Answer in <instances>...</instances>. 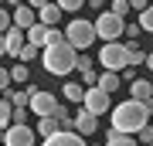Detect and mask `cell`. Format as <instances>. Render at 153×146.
<instances>
[{"label": "cell", "instance_id": "6da1fadb", "mask_svg": "<svg viewBox=\"0 0 153 146\" xmlns=\"http://www.w3.org/2000/svg\"><path fill=\"white\" fill-rule=\"evenodd\" d=\"M109 112H112V129L116 133H129V136H136L143 126L153 119L146 102H140V99H126V102H119L116 109H109Z\"/></svg>", "mask_w": 153, "mask_h": 146}, {"label": "cell", "instance_id": "7a4b0ae2", "mask_svg": "<svg viewBox=\"0 0 153 146\" xmlns=\"http://www.w3.org/2000/svg\"><path fill=\"white\" fill-rule=\"evenodd\" d=\"M75 61H78V51L71 48V44L61 38L55 44H48V48H41V65L48 75H61L65 78L68 71H75Z\"/></svg>", "mask_w": 153, "mask_h": 146}, {"label": "cell", "instance_id": "3957f363", "mask_svg": "<svg viewBox=\"0 0 153 146\" xmlns=\"http://www.w3.org/2000/svg\"><path fill=\"white\" fill-rule=\"evenodd\" d=\"M99 65L105 71H123L129 65V44H119V41H102L99 48Z\"/></svg>", "mask_w": 153, "mask_h": 146}, {"label": "cell", "instance_id": "277c9868", "mask_svg": "<svg viewBox=\"0 0 153 146\" xmlns=\"http://www.w3.org/2000/svg\"><path fill=\"white\" fill-rule=\"evenodd\" d=\"M95 38H99V34H95V24H92V21H82V17L68 21V27H65V41H68L75 51L92 48V41H95Z\"/></svg>", "mask_w": 153, "mask_h": 146}, {"label": "cell", "instance_id": "5b68a950", "mask_svg": "<svg viewBox=\"0 0 153 146\" xmlns=\"http://www.w3.org/2000/svg\"><path fill=\"white\" fill-rule=\"evenodd\" d=\"M92 24H95V34H99L102 41H119L123 34H126V17L112 14V10H102Z\"/></svg>", "mask_w": 153, "mask_h": 146}, {"label": "cell", "instance_id": "8992f818", "mask_svg": "<svg viewBox=\"0 0 153 146\" xmlns=\"http://www.w3.org/2000/svg\"><path fill=\"white\" fill-rule=\"evenodd\" d=\"M82 105L88 109V112H95V116H105V112L112 109V99H109V92H102L99 85H88V88H85Z\"/></svg>", "mask_w": 153, "mask_h": 146}, {"label": "cell", "instance_id": "52a82bcc", "mask_svg": "<svg viewBox=\"0 0 153 146\" xmlns=\"http://www.w3.org/2000/svg\"><path fill=\"white\" fill-rule=\"evenodd\" d=\"M4 146H34V129L27 122H10L4 129Z\"/></svg>", "mask_w": 153, "mask_h": 146}, {"label": "cell", "instance_id": "ba28073f", "mask_svg": "<svg viewBox=\"0 0 153 146\" xmlns=\"http://www.w3.org/2000/svg\"><path fill=\"white\" fill-rule=\"evenodd\" d=\"M27 109H31L34 116H51L58 109V99L51 95V92H44V88H34L31 85V105Z\"/></svg>", "mask_w": 153, "mask_h": 146}, {"label": "cell", "instance_id": "9c48e42d", "mask_svg": "<svg viewBox=\"0 0 153 146\" xmlns=\"http://www.w3.org/2000/svg\"><path fill=\"white\" fill-rule=\"evenodd\" d=\"M95 129H99V116H95V112H88V109L82 105V109L75 112V133L88 139V136H95Z\"/></svg>", "mask_w": 153, "mask_h": 146}, {"label": "cell", "instance_id": "30bf717a", "mask_svg": "<svg viewBox=\"0 0 153 146\" xmlns=\"http://www.w3.org/2000/svg\"><path fill=\"white\" fill-rule=\"evenodd\" d=\"M41 146H88V143H85V136H78L75 129H58L55 136H48Z\"/></svg>", "mask_w": 153, "mask_h": 146}, {"label": "cell", "instance_id": "8fae6325", "mask_svg": "<svg viewBox=\"0 0 153 146\" xmlns=\"http://www.w3.org/2000/svg\"><path fill=\"white\" fill-rule=\"evenodd\" d=\"M4 41H7V54H21V48L27 44V31L17 27V24H10V27L4 31Z\"/></svg>", "mask_w": 153, "mask_h": 146}, {"label": "cell", "instance_id": "7c38bea8", "mask_svg": "<svg viewBox=\"0 0 153 146\" xmlns=\"http://www.w3.org/2000/svg\"><path fill=\"white\" fill-rule=\"evenodd\" d=\"M10 21H14L17 27H24V31H27L31 24H38V10H34V7L27 4V0H24L21 7H14V14H10Z\"/></svg>", "mask_w": 153, "mask_h": 146}, {"label": "cell", "instance_id": "4fadbf2b", "mask_svg": "<svg viewBox=\"0 0 153 146\" xmlns=\"http://www.w3.org/2000/svg\"><path fill=\"white\" fill-rule=\"evenodd\" d=\"M129 99L150 102V99H153V82H150V78H133V82H129Z\"/></svg>", "mask_w": 153, "mask_h": 146}, {"label": "cell", "instance_id": "5bb4252c", "mask_svg": "<svg viewBox=\"0 0 153 146\" xmlns=\"http://www.w3.org/2000/svg\"><path fill=\"white\" fill-rule=\"evenodd\" d=\"M61 14H65V10H61V7L55 4V0H51V4H44L41 10H38V21H41V24H48V27H58Z\"/></svg>", "mask_w": 153, "mask_h": 146}, {"label": "cell", "instance_id": "9a60e30c", "mask_svg": "<svg viewBox=\"0 0 153 146\" xmlns=\"http://www.w3.org/2000/svg\"><path fill=\"white\" fill-rule=\"evenodd\" d=\"M48 34H51V27H48V24H41V21L27 27V41H31V44H38V48H44V44H48Z\"/></svg>", "mask_w": 153, "mask_h": 146}, {"label": "cell", "instance_id": "2e32d148", "mask_svg": "<svg viewBox=\"0 0 153 146\" xmlns=\"http://www.w3.org/2000/svg\"><path fill=\"white\" fill-rule=\"evenodd\" d=\"M58 129H61V126H58V119H55V116H38V136H41V139L55 136Z\"/></svg>", "mask_w": 153, "mask_h": 146}, {"label": "cell", "instance_id": "e0dca14e", "mask_svg": "<svg viewBox=\"0 0 153 146\" xmlns=\"http://www.w3.org/2000/svg\"><path fill=\"white\" fill-rule=\"evenodd\" d=\"M105 146H140V139H136V136H129V133H116V129H109Z\"/></svg>", "mask_w": 153, "mask_h": 146}, {"label": "cell", "instance_id": "ac0fdd59", "mask_svg": "<svg viewBox=\"0 0 153 146\" xmlns=\"http://www.w3.org/2000/svg\"><path fill=\"white\" fill-rule=\"evenodd\" d=\"M61 92H65V102H78V105H82L85 85H82V82H65V88H61Z\"/></svg>", "mask_w": 153, "mask_h": 146}, {"label": "cell", "instance_id": "d6986e66", "mask_svg": "<svg viewBox=\"0 0 153 146\" xmlns=\"http://www.w3.org/2000/svg\"><path fill=\"white\" fill-rule=\"evenodd\" d=\"M99 88L112 95L116 88H119V71H102V75H99Z\"/></svg>", "mask_w": 153, "mask_h": 146}, {"label": "cell", "instance_id": "ffe728a7", "mask_svg": "<svg viewBox=\"0 0 153 146\" xmlns=\"http://www.w3.org/2000/svg\"><path fill=\"white\" fill-rule=\"evenodd\" d=\"M51 116L58 119V126H61V129H75V116L68 112V105H61V102H58V109H55Z\"/></svg>", "mask_w": 153, "mask_h": 146}, {"label": "cell", "instance_id": "44dd1931", "mask_svg": "<svg viewBox=\"0 0 153 146\" xmlns=\"http://www.w3.org/2000/svg\"><path fill=\"white\" fill-rule=\"evenodd\" d=\"M27 78H31V68L24 65V61H17V65H10V82H17V85H24Z\"/></svg>", "mask_w": 153, "mask_h": 146}, {"label": "cell", "instance_id": "7402d4cb", "mask_svg": "<svg viewBox=\"0 0 153 146\" xmlns=\"http://www.w3.org/2000/svg\"><path fill=\"white\" fill-rule=\"evenodd\" d=\"M14 119V105H10V99H0V129H7Z\"/></svg>", "mask_w": 153, "mask_h": 146}, {"label": "cell", "instance_id": "603a6c76", "mask_svg": "<svg viewBox=\"0 0 153 146\" xmlns=\"http://www.w3.org/2000/svg\"><path fill=\"white\" fill-rule=\"evenodd\" d=\"M7 99H10V105H31V85L24 88V92H10V88H7Z\"/></svg>", "mask_w": 153, "mask_h": 146}, {"label": "cell", "instance_id": "cb8c5ba5", "mask_svg": "<svg viewBox=\"0 0 153 146\" xmlns=\"http://www.w3.org/2000/svg\"><path fill=\"white\" fill-rule=\"evenodd\" d=\"M140 27H143V34H153V4L146 10H140Z\"/></svg>", "mask_w": 153, "mask_h": 146}, {"label": "cell", "instance_id": "d4e9b609", "mask_svg": "<svg viewBox=\"0 0 153 146\" xmlns=\"http://www.w3.org/2000/svg\"><path fill=\"white\" fill-rule=\"evenodd\" d=\"M38 51H41L38 44H31V41H27V44H24V48H21V54H17V58H21L24 65H27V61H34V58H38Z\"/></svg>", "mask_w": 153, "mask_h": 146}, {"label": "cell", "instance_id": "484cf974", "mask_svg": "<svg viewBox=\"0 0 153 146\" xmlns=\"http://www.w3.org/2000/svg\"><path fill=\"white\" fill-rule=\"evenodd\" d=\"M55 4H58L65 14H75V10H82V7H85V0H55Z\"/></svg>", "mask_w": 153, "mask_h": 146}, {"label": "cell", "instance_id": "4316f807", "mask_svg": "<svg viewBox=\"0 0 153 146\" xmlns=\"http://www.w3.org/2000/svg\"><path fill=\"white\" fill-rule=\"evenodd\" d=\"M136 139H140V146H150V143H153V122L143 126V129L136 133Z\"/></svg>", "mask_w": 153, "mask_h": 146}, {"label": "cell", "instance_id": "83f0119b", "mask_svg": "<svg viewBox=\"0 0 153 146\" xmlns=\"http://www.w3.org/2000/svg\"><path fill=\"white\" fill-rule=\"evenodd\" d=\"M129 65L136 68V65H146V51H140V48H129Z\"/></svg>", "mask_w": 153, "mask_h": 146}, {"label": "cell", "instance_id": "f1b7e54d", "mask_svg": "<svg viewBox=\"0 0 153 146\" xmlns=\"http://www.w3.org/2000/svg\"><path fill=\"white\" fill-rule=\"evenodd\" d=\"M109 10H112V14H119V17H126L133 7H129V0H112V7H109Z\"/></svg>", "mask_w": 153, "mask_h": 146}, {"label": "cell", "instance_id": "f546056e", "mask_svg": "<svg viewBox=\"0 0 153 146\" xmlns=\"http://www.w3.org/2000/svg\"><path fill=\"white\" fill-rule=\"evenodd\" d=\"M31 119V109L27 105H14V122H27Z\"/></svg>", "mask_w": 153, "mask_h": 146}, {"label": "cell", "instance_id": "4dcf8cb0", "mask_svg": "<svg viewBox=\"0 0 153 146\" xmlns=\"http://www.w3.org/2000/svg\"><path fill=\"white\" fill-rule=\"evenodd\" d=\"M82 85H85V88H88V85H99V71H95V68L82 71Z\"/></svg>", "mask_w": 153, "mask_h": 146}, {"label": "cell", "instance_id": "1f68e13d", "mask_svg": "<svg viewBox=\"0 0 153 146\" xmlns=\"http://www.w3.org/2000/svg\"><path fill=\"white\" fill-rule=\"evenodd\" d=\"M7 88H10V68L0 65V92H7Z\"/></svg>", "mask_w": 153, "mask_h": 146}, {"label": "cell", "instance_id": "d6a6232c", "mask_svg": "<svg viewBox=\"0 0 153 146\" xmlns=\"http://www.w3.org/2000/svg\"><path fill=\"white\" fill-rule=\"evenodd\" d=\"M10 24H14V21H10V10H7V7H0V34H4Z\"/></svg>", "mask_w": 153, "mask_h": 146}, {"label": "cell", "instance_id": "836d02e7", "mask_svg": "<svg viewBox=\"0 0 153 146\" xmlns=\"http://www.w3.org/2000/svg\"><path fill=\"white\" fill-rule=\"evenodd\" d=\"M61 38H65V34H61L58 27H51V34H48V44H55V41H61ZM48 44H44V48H48Z\"/></svg>", "mask_w": 153, "mask_h": 146}, {"label": "cell", "instance_id": "e575fe53", "mask_svg": "<svg viewBox=\"0 0 153 146\" xmlns=\"http://www.w3.org/2000/svg\"><path fill=\"white\" fill-rule=\"evenodd\" d=\"M129 7H133V10H146L150 0H129Z\"/></svg>", "mask_w": 153, "mask_h": 146}, {"label": "cell", "instance_id": "d590c367", "mask_svg": "<svg viewBox=\"0 0 153 146\" xmlns=\"http://www.w3.org/2000/svg\"><path fill=\"white\" fill-rule=\"evenodd\" d=\"M123 78H126V82H133V78H136V68H133V65H126V68H123Z\"/></svg>", "mask_w": 153, "mask_h": 146}, {"label": "cell", "instance_id": "8d00e7d4", "mask_svg": "<svg viewBox=\"0 0 153 146\" xmlns=\"http://www.w3.org/2000/svg\"><path fill=\"white\" fill-rule=\"evenodd\" d=\"M27 4L34 7V10H41V7H44V4H51V0H27Z\"/></svg>", "mask_w": 153, "mask_h": 146}, {"label": "cell", "instance_id": "74e56055", "mask_svg": "<svg viewBox=\"0 0 153 146\" xmlns=\"http://www.w3.org/2000/svg\"><path fill=\"white\" fill-rule=\"evenodd\" d=\"M7 54V41H4V34H0V58Z\"/></svg>", "mask_w": 153, "mask_h": 146}, {"label": "cell", "instance_id": "f35d334b", "mask_svg": "<svg viewBox=\"0 0 153 146\" xmlns=\"http://www.w3.org/2000/svg\"><path fill=\"white\" fill-rule=\"evenodd\" d=\"M88 7H92V10H99V7H102V0H85Z\"/></svg>", "mask_w": 153, "mask_h": 146}, {"label": "cell", "instance_id": "ab89813d", "mask_svg": "<svg viewBox=\"0 0 153 146\" xmlns=\"http://www.w3.org/2000/svg\"><path fill=\"white\" fill-rule=\"evenodd\" d=\"M146 68H150V71H153V51H150V54H146Z\"/></svg>", "mask_w": 153, "mask_h": 146}, {"label": "cell", "instance_id": "60d3db41", "mask_svg": "<svg viewBox=\"0 0 153 146\" xmlns=\"http://www.w3.org/2000/svg\"><path fill=\"white\" fill-rule=\"evenodd\" d=\"M21 4H24V0H10V7H21Z\"/></svg>", "mask_w": 153, "mask_h": 146}, {"label": "cell", "instance_id": "b9f144b4", "mask_svg": "<svg viewBox=\"0 0 153 146\" xmlns=\"http://www.w3.org/2000/svg\"><path fill=\"white\" fill-rule=\"evenodd\" d=\"M0 146H4V129H0Z\"/></svg>", "mask_w": 153, "mask_h": 146}, {"label": "cell", "instance_id": "7bdbcfd3", "mask_svg": "<svg viewBox=\"0 0 153 146\" xmlns=\"http://www.w3.org/2000/svg\"><path fill=\"white\" fill-rule=\"evenodd\" d=\"M0 4H4V0H0Z\"/></svg>", "mask_w": 153, "mask_h": 146}, {"label": "cell", "instance_id": "ee69618b", "mask_svg": "<svg viewBox=\"0 0 153 146\" xmlns=\"http://www.w3.org/2000/svg\"><path fill=\"white\" fill-rule=\"evenodd\" d=\"M102 146H105V143H102Z\"/></svg>", "mask_w": 153, "mask_h": 146}, {"label": "cell", "instance_id": "f6af8a7d", "mask_svg": "<svg viewBox=\"0 0 153 146\" xmlns=\"http://www.w3.org/2000/svg\"><path fill=\"white\" fill-rule=\"evenodd\" d=\"M150 146H153V143H150Z\"/></svg>", "mask_w": 153, "mask_h": 146}]
</instances>
